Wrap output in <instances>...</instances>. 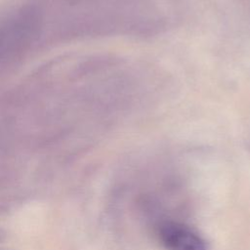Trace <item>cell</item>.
<instances>
[{
    "instance_id": "cell-1",
    "label": "cell",
    "mask_w": 250,
    "mask_h": 250,
    "mask_svg": "<svg viewBox=\"0 0 250 250\" xmlns=\"http://www.w3.org/2000/svg\"><path fill=\"white\" fill-rule=\"evenodd\" d=\"M157 235L167 250H208L203 237L183 223L163 222L158 227Z\"/></svg>"
}]
</instances>
